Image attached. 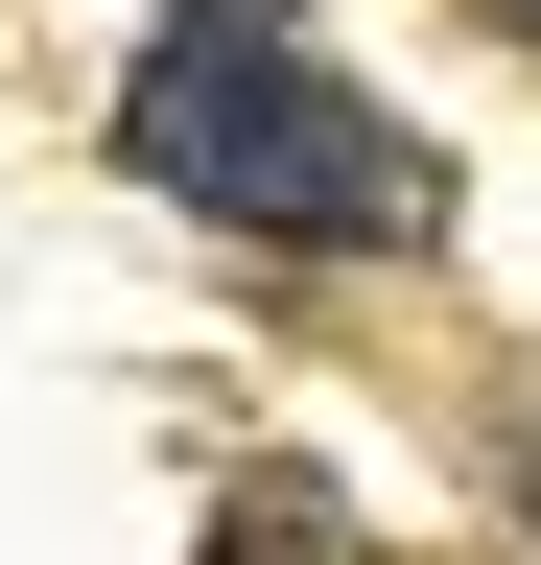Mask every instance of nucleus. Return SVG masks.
Masks as SVG:
<instances>
[{"label":"nucleus","mask_w":541,"mask_h":565,"mask_svg":"<svg viewBox=\"0 0 541 565\" xmlns=\"http://www.w3.org/2000/svg\"><path fill=\"white\" fill-rule=\"evenodd\" d=\"M118 141H142V189L236 212V236H424V212H447L424 141H400L283 0H165L142 71H118Z\"/></svg>","instance_id":"1"},{"label":"nucleus","mask_w":541,"mask_h":565,"mask_svg":"<svg viewBox=\"0 0 541 565\" xmlns=\"http://www.w3.org/2000/svg\"><path fill=\"white\" fill-rule=\"evenodd\" d=\"M213 565H354V542H329V519H306V494H259V519H236Z\"/></svg>","instance_id":"2"},{"label":"nucleus","mask_w":541,"mask_h":565,"mask_svg":"<svg viewBox=\"0 0 541 565\" xmlns=\"http://www.w3.org/2000/svg\"><path fill=\"white\" fill-rule=\"evenodd\" d=\"M495 24H518V47H541V0H495Z\"/></svg>","instance_id":"3"}]
</instances>
